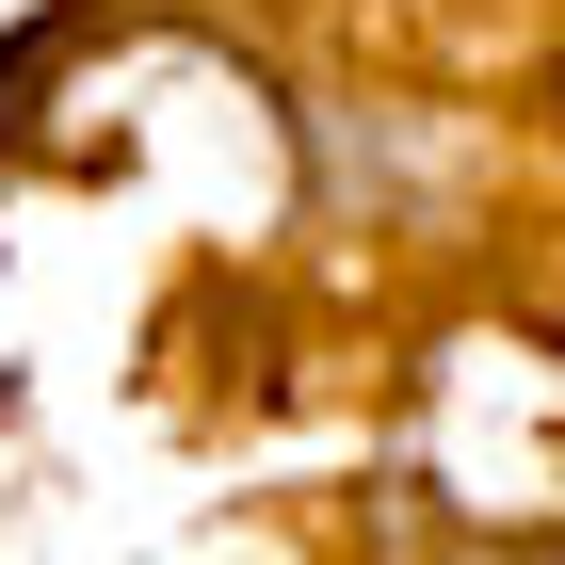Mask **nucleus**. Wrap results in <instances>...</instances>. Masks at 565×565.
Returning <instances> with one entry per match:
<instances>
[]
</instances>
